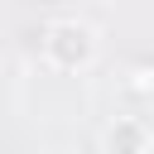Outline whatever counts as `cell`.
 Instances as JSON below:
<instances>
[{
	"mask_svg": "<svg viewBox=\"0 0 154 154\" xmlns=\"http://www.w3.org/2000/svg\"><path fill=\"white\" fill-rule=\"evenodd\" d=\"M38 58H43V67H53L63 77H77L101 58V34L87 19H53L38 34Z\"/></svg>",
	"mask_w": 154,
	"mask_h": 154,
	"instance_id": "obj_1",
	"label": "cell"
},
{
	"mask_svg": "<svg viewBox=\"0 0 154 154\" xmlns=\"http://www.w3.org/2000/svg\"><path fill=\"white\" fill-rule=\"evenodd\" d=\"M101 149L106 154H154V130L140 116H116L101 130Z\"/></svg>",
	"mask_w": 154,
	"mask_h": 154,
	"instance_id": "obj_2",
	"label": "cell"
},
{
	"mask_svg": "<svg viewBox=\"0 0 154 154\" xmlns=\"http://www.w3.org/2000/svg\"><path fill=\"white\" fill-rule=\"evenodd\" d=\"M125 87H130V96H140V101H149V106H154V67H135Z\"/></svg>",
	"mask_w": 154,
	"mask_h": 154,
	"instance_id": "obj_3",
	"label": "cell"
}]
</instances>
